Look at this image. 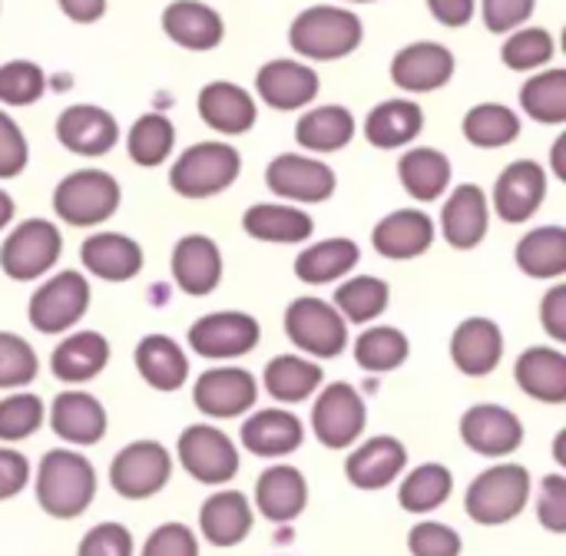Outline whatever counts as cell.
I'll use <instances>...</instances> for the list:
<instances>
[{
  "mask_svg": "<svg viewBox=\"0 0 566 556\" xmlns=\"http://www.w3.org/2000/svg\"><path fill=\"white\" fill-rule=\"evenodd\" d=\"M252 507L249 497L239 491H219L212 494L199 511V531L216 547H235L252 534Z\"/></svg>",
  "mask_w": 566,
  "mask_h": 556,
  "instance_id": "31",
  "label": "cell"
},
{
  "mask_svg": "<svg viewBox=\"0 0 566 556\" xmlns=\"http://www.w3.org/2000/svg\"><path fill=\"white\" fill-rule=\"evenodd\" d=\"M163 30L176 46L192 50V53L216 50L226 36L222 17L202 0H172L163 10Z\"/></svg>",
  "mask_w": 566,
  "mask_h": 556,
  "instance_id": "25",
  "label": "cell"
},
{
  "mask_svg": "<svg viewBox=\"0 0 566 556\" xmlns=\"http://www.w3.org/2000/svg\"><path fill=\"white\" fill-rule=\"evenodd\" d=\"M322 388V368L308 358L298 355H279L265 365V391L282 401V405H295L312 398Z\"/></svg>",
  "mask_w": 566,
  "mask_h": 556,
  "instance_id": "41",
  "label": "cell"
},
{
  "mask_svg": "<svg viewBox=\"0 0 566 556\" xmlns=\"http://www.w3.org/2000/svg\"><path fill=\"white\" fill-rule=\"evenodd\" d=\"M40 361L27 338L0 332V388H23L36 378Z\"/></svg>",
  "mask_w": 566,
  "mask_h": 556,
  "instance_id": "51",
  "label": "cell"
},
{
  "mask_svg": "<svg viewBox=\"0 0 566 556\" xmlns=\"http://www.w3.org/2000/svg\"><path fill=\"white\" fill-rule=\"evenodd\" d=\"M30 162V146L23 129L0 109V179H13L27 169Z\"/></svg>",
  "mask_w": 566,
  "mask_h": 556,
  "instance_id": "53",
  "label": "cell"
},
{
  "mask_svg": "<svg viewBox=\"0 0 566 556\" xmlns=\"http://www.w3.org/2000/svg\"><path fill=\"white\" fill-rule=\"evenodd\" d=\"M398 176H401V186L411 199L418 202H434L448 192L451 186V159L441 153V149H431V146H418V149H408L398 162Z\"/></svg>",
  "mask_w": 566,
  "mask_h": 556,
  "instance_id": "37",
  "label": "cell"
},
{
  "mask_svg": "<svg viewBox=\"0 0 566 556\" xmlns=\"http://www.w3.org/2000/svg\"><path fill=\"white\" fill-rule=\"evenodd\" d=\"M391 302V289L388 282L375 279V275H358V279H348L338 285L335 292V308L345 322H355V325H365V322H375Z\"/></svg>",
  "mask_w": 566,
  "mask_h": 556,
  "instance_id": "45",
  "label": "cell"
},
{
  "mask_svg": "<svg viewBox=\"0 0 566 556\" xmlns=\"http://www.w3.org/2000/svg\"><path fill=\"white\" fill-rule=\"evenodd\" d=\"M176 451H179V464L186 468V474L196 478L199 484L219 487L239 474V451L219 428H209V424L186 428Z\"/></svg>",
  "mask_w": 566,
  "mask_h": 556,
  "instance_id": "10",
  "label": "cell"
},
{
  "mask_svg": "<svg viewBox=\"0 0 566 556\" xmlns=\"http://www.w3.org/2000/svg\"><path fill=\"white\" fill-rule=\"evenodd\" d=\"M411 355V342L401 328H391V325H378V328H368L358 335L355 342V361L365 368V371H395L408 361Z\"/></svg>",
  "mask_w": 566,
  "mask_h": 556,
  "instance_id": "46",
  "label": "cell"
},
{
  "mask_svg": "<svg viewBox=\"0 0 566 556\" xmlns=\"http://www.w3.org/2000/svg\"><path fill=\"white\" fill-rule=\"evenodd\" d=\"M46 93L43 66L33 60H7L0 66V103L7 106H30Z\"/></svg>",
  "mask_w": 566,
  "mask_h": 556,
  "instance_id": "49",
  "label": "cell"
},
{
  "mask_svg": "<svg viewBox=\"0 0 566 556\" xmlns=\"http://www.w3.org/2000/svg\"><path fill=\"white\" fill-rule=\"evenodd\" d=\"M461 534L448 524L438 521H421L408 534V550L411 556H461Z\"/></svg>",
  "mask_w": 566,
  "mask_h": 556,
  "instance_id": "52",
  "label": "cell"
},
{
  "mask_svg": "<svg viewBox=\"0 0 566 556\" xmlns=\"http://www.w3.org/2000/svg\"><path fill=\"white\" fill-rule=\"evenodd\" d=\"M50 424H53L56 438L90 448V444L103 441V434H106V411L86 391H63V395H56V401L50 408Z\"/></svg>",
  "mask_w": 566,
  "mask_h": 556,
  "instance_id": "28",
  "label": "cell"
},
{
  "mask_svg": "<svg viewBox=\"0 0 566 556\" xmlns=\"http://www.w3.org/2000/svg\"><path fill=\"white\" fill-rule=\"evenodd\" d=\"M488 229H491V209L484 189L474 182L458 186L441 209V232L448 245L458 252H471L488 239Z\"/></svg>",
  "mask_w": 566,
  "mask_h": 556,
  "instance_id": "20",
  "label": "cell"
},
{
  "mask_svg": "<svg viewBox=\"0 0 566 556\" xmlns=\"http://www.w3.org/2000/svg\"><path fill=\"white\" fill-rule=\"evenodd\" d=\"M547 199V172L534 159L511 162L494 182V209L504 222L521 225L537 216Z\"/></svg>",
  "mask_w": 566,
  "mask_h": 556,
  "instance_id": "15",
  "label": "cell"
},
{
  "mask_svg": "<svg viewBox=\"0 0 566 556\" xmlns=\"http://www.w3.org/2000/svg\"><path fill=\"white\" fill-rule=\"evenodd\" d=\"M365 424H368V408H365L361 395L345 381L328 385L312 408L315 438L332 451L352 448L355 438H361Z\"/></svg>",
  "mask_w": 566,
  "mask_h": 556,
  "instance_id": "12",
  "label": "cell"
},
{
  "mask_svg": "<svg viewBox=\"0 0 566 556\" xmlns=\"http://www.w3.org/2000/svg\"><path fill=\"white\" fill-rule=\"evenodd\" d=\"M285 332L312 358H338L348 348V322L325 298H295L285 308Z\"/></svg>",
  "mask_w": 566,
  "mask_h": 556,
  "instance_id": "7",
  "label": "cell"
},
{
  "mask_svg": "<svg viewBox=\"0 0 566 556\" xmlns=\"http://www.w3.org/2000/svg\"><path fill=\"white\" fill-rule=\"evenodd\" d=\"M172 478V458L159 441H133L109 464V484L126 501L159 494Z\"/></svg>",
  "mask_w": 566,
  "mask_h": 556,
  "instance_id": "9",
  "label": "cell"
},
{
  "mask_svg": "<svg viewBox=\"0 0 566 556\" xmlns=\"http://www.w3.org/2000/svg\"><path fill=\"white\" fill-rule=\"evenodd\" d=\"M96 497V471L83 454L73 451H46L36 471V504L56 517H80Z\"/></svg>",
  "mask_w": 566,
  "mask_h": 556,
  "instance_id": "1",
  "label": "cell"
},
{
  "mask_svg": "<svg viewBox=\"0 0 566 556\" xmlns=\"http://www.w3.org/2000/svg\"><path fill=\"white\" fill-rule=\"evenodd\" d=\"M554 36L544 27H524L514 30L504 46H501V60L511 70H541L554 60Z\"/></svg>",
  "mask_w": 566,
  "mask_h": 556,
  "instance_id": "48",
  "label": "cell"
},
{
  "mask_svg": "<svg viewBox=\"0 0 566 556\" xmlns=\"http://www.w3.org/2000/svg\"><path fill=\"white\" fill-rule=\"evenodd\" d=\"M76 556H133V534L123 524H99L80 541Z\"/></svg>",
  "mask_w": 566,
  "mask_h": 556,
  "instance_id": "55",
  "label": "cell"
},
{
  "mask_svg": "<svg viewBox=\"0 0 566 556\" xmlns=\"http://www.w3.org/2000/svg\"><path fill=\"white\" fill-rule=\"evenodd\" d=\"M109 361V342L99 332H76L53 348L50 368L63 385H83L96 378Z\"/></svg>",
  "mask_w": 566,
  "mask_h": 556,
  "instance_id": "35",
  "label": "cell"
},
{
  "mask_svg": "<svg viewBox=\"0 0 566 556\" xmlns=\"http://www.w3.org/2000/svg\"><path fill=\"white\" fill-rule=\"evenodd\" d=\"M172 279L186 295H212L222 282V252L209 235H182L172 249Z\"/></svg>",
  "mask_w": 566,
  "mask_h": 556,
  "instance_id": "24",
  "label": "cell"
},
{
  "mask_svg": "<svg viewBox=\"0 0 566 556\" xmlns=\"http://www.w3.org/2000/svg\"><path fill=\"white\" fill-rule=\"evenodd\" d=\"M119 199H123L119 182L109 172L76 169L56 182L53 212L73 229H90V225H103L106 219H113L119 209Z\"/></svg>",
  "mask_w": 566,
  "mask_h": 556,
  "instance_id": "4",
  "label": "cell"
},
{
  "mask_svg": "<svg viewBox=\"0 0 566 556\" xmlns=\"http://www.w3.org/2000/svg\"><path fill=\"white\" fill-rule=\"evenodd\" d=\"M143 556H199V544L186 524H163L149 534Z\"/></svg>",
  "mask_w": 566,
  "mask_h": 556,
  "instance_id": "56",
  "label": "cell"
},
{
  "mask_svg": "<svg viewBox=\"0 0 566 556\" xmlns=\"http://www.w3.org/2000/svg\"><path fill=\"white\" fill-rule=\"evenodd\" d=\"M63 252V235L46 219H27L20 222L0 245V269L13 282H33L43 279Z\"/></svg>",
  "mask_w": 566,
  "mask_h": 556,
  "instance_id": "6",
  "label": "cell"
},
{
  "mask_svg": "<svg viewBox=\"0 0 566 556\" xmlns=\"http://www.w3.org/2000/svg\"><path fill=\"white\" fill-rule=\"evenodd\" d=\"M242 229H245V235H252L259 242L295 245V242H305L315 232V222H312L308 212H302V206L259 202V206L245 209Z\"/></svg>",
  "mask_w": 566,
  "mask_h": 556,
  "instance_id": "34",
  "label": "cell"
},
{
  "mask_svg": "<svg viewBox=\"0 0 566 556\" xmlns=\"http://www.w3.org/2000/svg\"><path fill=\"white\" fill-rule=\"evenodd\" d=\"M365 27L358 20V13L345 10V7H308L302 10L292 27H289V43L298 56L305 60H345L348 53H355L361 46Z\"/></svg>",
  "mask_w": 566,
  "mask_h": 556,
  "instance_id": "2",
  "label": "cell"
},
{
  "mask_svg": "<svg viewBox=\"0 0 566 556\" xmlns=\"http://www.w3.org/2000/svg\"><path fill=\"white\" fill-rule=\"evenodd\" d=\"M199 116L209 129L222 136H242L255 126L259 109L249 90L229 80H212L199 93Z\"/></svg>",
  "mask_w": 566,
  "mask_h": 556,
  "instance_id": "23",
  "label": "cell"
},
{
  "mask_svg": "<svg viewBox=\"0 0 566 556\" xmlns=\"http://www.w3.org/2000/svg\"><path fill=\"white\" fill-rule=\"evenodd\" d=\"M564 149H566V136H557V143H554V172H557L560 179H566Z\"/></svg>",
  "mask_w": 566,
  "mask_h": 556,
  "instance_id": "63",
  "label": "cell"
},
{
  "mask_svg": "<svg viewBox=\"0 0 566 556\" xmlns=\"http://www.w3.org/2000/svg\"><path fill=\"white\" fill-rule=\"evenodd\" d=\"M408 468V451L398 438H371L365 441L348 461H345V478L358 491H381L388 487L401 471Z\"/></svg>",
  "mask_w": 566,
  "mask_h": 556,
  "instance_id": "27",
  "label": "cell"
},
{
  "mask_svg": "<svg viewBox=\"0 0 566 556\" xmlns=\"http://www.w3.org/2000/svg\"><path fill=\"white\" fill-rule=\"evenodd\" d=\"M541 322H544V328H547V335L554 342H566V285H554L544 295Z\"/></svg>",
  "mask_w": 566,
  "mask_h": 556,
  "instance_id": "59",
  "label": "cell"
},
{
  "mask_svg": "<svg viewBox=\"0 0 566 556\" xmlns=\"http://www.w3.org/2000/svg\"><path fill=\"white\" fill-rule=\"evenodd\" d=\"M451 491H454V478L444 464H421L405 478L398 491V504L408 514H431L441 504H448Z\"/></svg>",
  "mask_w": 566,
  "mask_h": 556,
  "instance_id": "43",
  "label": "cell"
},
{
  "mask_svg": "<svg viewBox=\"0 0 566 556\" xmlns=\"http://www.w3.org/2000/svg\"><path fill=\"white\" fill-rule=\"evenodd\" d=\"M305 428L292 411H259L242 424V448L255 458H285L298 451Z\"/></svg>",
  "mask_w": 566,
  "mask_h": 556,
  "instance_id": "30",
  "label": "cell"
},
{
  "mask_svg": "<svg viewBox=\"0 0 566 556\" xmlns=\"http://www.w3.org/2000/svg\"><path fill=\"white\" fill-rule=\"evenodd\" d=\"M176 146V126L163 113H146L129 126L126 136V153L136 166H163Z\"/></svg>",
  "mask_w": 566,
  "mask_h": 556,
  "instance_id": "44",
  "label": "cell"
},
{
  "mask_svg": "<svg viewBox=\"0 0 566 556\" xmlns=\"http://www.w3.org/2000/svg\"><path fill=\"white\" fill-rule=\"evenodd\" d=\"M30 481V461L20 451L0 448V501L17 497Z\"/></svg>",
  "mask_w": 566,
  "mask_h": 556,
  "instance_id": "58",
  "label": "cell"
},
{
  "mask_svg": "<svg viewBox=\"0 0 566 556\" xmlns=\"http://www.w3.org/2000/svg\"><path fill=\"white\" fill-rule=\"evenodd\" d=\"M454 66H458V60L444 43L418 40V43H408L395 53L391 80L405 93H434V90L451 83Z\"/></svg>",
  "mask_w": 566,
  "mask_h": 556,
  "instance_id": "14",
  "label": "cell"
},
{
  "mask_svg": "<svg viewBox=\"0 0 566 556\" xmlns=\"http://www.w3.org/2000/svg\"><path fill=\"white\" fill-rule=\"evenodd\" d=\"M259 398V385L245 368H209L196 378L192 401L209 418H239L245 415Z\"/></svg>",
  "mask_w": 566,
  "mask_h": 556,
  "instance_id": "16",
  "label": "cell"
},
{
  "mask_svg": "<svg viewBox=\"0 0 566 556\" xmlns=\"http://www.w3.org/2000/svg\"><path fill=\"white\" fill-rule=\"evenodd\" d=\"M13 212H17V206H13V199L0 189V229H7L10 225V219H13Z\"/></svg>",
  "mask_w": 566,
  "mask_h": 556,
  "instance_id": "62",
  "label": "cell"
},
{
  "mask_svg": "<svg viewBox=\"0 0 566 556\" xmlns=\"http://www.w3.org/2000/svg\"><path fill=\"white\" fill-rule=\"evenodd\" d=\"M83 269L103 282H129L143 272V245L123 232H96L80 245Z\"/></svg>",
  "mask_w": 566,
  "mask_h": 556,
  "instance_id": "26",
  "label": "cell"
},
{
  "mask_svg": "<svg viewBox=\"0 0 566 556\" xmlns=\"http://www.w3.org/2000/svg\"><path fill=\"white\" fill-rule=\"evenodd\" d=\"M352 3H375V0H352Z\"/></svg>",
  "mask_w": 566,
  "mask_h": 556,
  "instance_id": "64",
  "label": "cell"
},
{
  "mask_svg": "<svg viewBox=\"0 0 566 556\" xmlns=\"http://www.w3.org/2000/svg\"><path fill=\"white\" fill-rule=\"evenodd\" d=\"M318 90H322L318 73L302 60H269L255 73V93L262 96V103H269L279 113L308 106L318 96Z\"/></svg>",
  "mask_w": 566,
  "mask_h": 556,
  "instance_id": "17",
  "label": "cell"
},
{
  "mask_svg": "<svg viewBox=\"0 0 566 556\" xmlns=\"http://www.w3.org/2000/svg\"><path fill=\"white\" fill-rule=\"evenodd\" d=\"M517 265L531 279H560L566 272V229L564 225H541L531 229L514 252Z\"/></svg>",
  "mask_w": 566,
  "mask_h": 556,
  "instance_id": "40",
  "label": "cell"
},
{
  "mask_svg": "<svg viewBox=\"0 0 566 556\" xmlns=\"http://www.w3.org/2000/svg\"><path fill=\"white\" fill-rule=\"evenodd\" d=\"M451 358H454L458 371L468 378L491 375L504 358V335H501L497 322L481 318V315L464 318L451 335Z\"/></svg>",
  "mask_w": 566,
  "mask_h": 556,
  "instance_id": "22",
  "label": "cell"
},
{
  "mask_svg": "<svg viewBox=\"0 0 566 556\" xmlns=\"http://www.w3.org/2000/svg\"><path fill=\"white\" fill-rule=\"evenodd\" d=\"M424 129V109L415 99H385L365 116V139L375 149H401Z\"/></svg>",
  "mask_w": 566,
  "mask_h": 556,
  "instance_id": "32",
  "label": "cell"
},
{
  "mask_svg": "<svg viewBox=\"0 0 566 556\" xmlns=\"http://www.w3.org/2000/svg\"><path fill=\"white\" fill-rule=\"evenodd\" d=\"M90 308V282L66 269L46 279L33 295H30V325L43 335H63L70 332Z\"/></svg>",
  "mask_w": 566,
  "mask_h": 556,
  "instance_id": "8",
  "label": "cell"
},
{
  "mask_svg": "<svg viewBox=\"0 0 566 556\" xmlns=\"http://www.w3.org/2000/svg\"><path fill=\"white\" fill-rule=\"evenodd\" d=\"M478 0H428V10L444 27H468L474 17Z\"/></svg>",
  "mask_w": 566,
  "mask_h": 556,
  "instance_id": "60",
  "label": "cell"
},
{
  "mask_svg": "<svg viewBox=\"0 0 566 556\" xmlns=\"http://www.w3.org/2000/svg\"><path fill=\"white\" fill-rule=\"evenodd\" d=\"M295 139L312 153H338L355 139V116L338 103L315 106L295 123Z\"/></svg>",
  "mask_w": 566,
  "mask_h": 556,
  "instance_id": "38",
  "label": "cell"
},
{
  "mask_svg": "<svg viewBox=\"0 0 566 556\" xmlns=\"http://www.w3.org/2000/svg\"><path fill=\"white\" fill-rule=\"evenodd\" d=\"M56 139L76 156H106L119 143V126L109 109L73 103L56 116Z\"/></svg>",
  "mask_w": 566,
  "mask_h": 556,
  "instance_id": "18",
  "label": "cell"
},
{
  "mask_svg": "<svg viewBox=\"0 0 566 556\" xmlns=\"http://www.w3.org/2000/svg\"><path fill=\"white\" fill-rule=\"evenodd\" d=\"M305 504H308V484L302 471L289 464H275L262 471L255 484V507L262 517H269L272 524H289L305 511Z\"/></svg>",
  "mask_w": 566,
  "mask_h": 556,
  "instance_id": "29",
  "label": "cell"
},
{
  "mask_svg": "<svg viewBox=\"0 0 566 556\" xmlns=\"http://www.w3.org/2000/svg\"><path fill=\"white\" fill-rule=\"evenodd\" d=\"M73 23H96L106 13V0H56Z\"/></svg>",
  "mask_w": 566,
  "mask_h": 556,
  "instance_id": "61",
  "label": "cell"
},
{
  "mask_svg": "<svg viewBox=\"0 0 566 556\" xmlns=\"http://www.w3.org/2000/svg\"><path fill=\"white\" fill-rule=\"evenodd\" d=\"M265 186L279 199H292L302 206V202L332 199L338 179H335V169L322 159H312L302 153H282L265 166Z\"/></svg>",
  "mask_w": 566,
  "mask_h": 556,
  "instance_id": "13",
  "label": "cell"
},
{
  "mask_svg": "<svg viewBox=\"0 0 566 556\" xmlns=\"http://www.w3.org/2000/svg\"><path fill=\"white\" fill-rule=\"evenodd\" d=\"M521 106L537 123H566V70H544L531 76L521 90Z\"/></svg>",
  "mask_w": 566,
  "mask_h": 556,
  "instance_id": "47",
  "label": "cell"
},
{
  "mask_svg": "<svg viewBox=\"0 0 566 556\" xmlns=\"http://www.w3.org/2000/svg\"><path fill=\"white\" fill-rule=\"evenodd\" d=\"M136 368L156 391H179L189 378V358L166 335H146L136 345Z\"/></svg>",
  "mask_w": 566,
  "mask_h": 556,
  "instance_id": "36",
  "label": "cell"
},
{
  "mask_svg": "<svg viewBox=\"0 0 566 556\" xmlns=\"http://www.w3.org/2000/svg\"><path fill=\"white\" fill-rule=\"evenodd\" d=\"M464 139L481 149H501L521 136V116L504 106V103H478L468 109L464 123Z\"/></svg>",
  "mask_w": 566,
  "mask_h": 556,
  "instance_id": "42",
  "label": "cell"
},
{
  "mask_svg": "<svg viewBox=\"0 0 566 556\" xmlns=\"http://www.w3.org/2000/svg\"><path fill=\"white\" fill-rule=\"evenodd\" d=\"M259 338H262V328L245 312H212L192 322L189 328V348L209 361L242 358L259 345Z\"/></svg>",
  "mask_w": 566,
  "mask_h": 556,
  "instance_id": "11",
  "label": "cell"
},
{
  "mask_svg": "<svg viewBox=\"0 0 566 556\" xmlns=\"http://www.w3.org/2000/svg\"><path fill=\"white\" fill-rule=\"evenodd\" d=\"M537 521H541L551 534H564L566 531V478L564 474H551V478H544V481H541Z\"/></svg>",
  "mask_w": 566,
  "mask_h": 556,
  "instance_id": "57",
  "label": "cell"
},
{
  "mask_svg": "<svg viewBox=\"0 0 566 556\" xmlns=\"http://www.w3.org/2000/svg\"><path fill=\"white\" fill-rule=\"evenodd\" d=\"M43 424V401L30 391H17L0 401V441L13 444L36 434Z\"/></svg>",
  "mask_w": 566,
  "mask_h": 556,
  "instance_id": "50",
  "label": "cell"
},
{
  "mask_svg": "<svg viewBox=\"0 0 566 556\" xmlns=\"http://www.w3.org/2000/svg\"><path fill=\"white\" fill-rule=\"evenodd\" d=\"M517 385L524 395L544 405H564L566 401V355L557 348H527L517 358Z\"/></svg>",
  "mask_w": 566,
  "mask_h": 556,
  "instance_id": "33",
  "label": "cell"
},
{
  "mask_svg": "<svg viewBox=\"0 0 566 556\" xmlns=\"http://www.w3.org/2000/svg\"><path fill=\"white\" fill-rule=\"evenodd\" d=\"M361 262V249L352 239H325L308 245L298 259H295V275L308 285H328L345 279L348 272H355V265Z\"/></svg>",
  "mask_w": 566,
  "mask_h": 556,
  "instance_id": "39",
  "label": "cell"
},
{
  "mask_svg": "<svg viewBox=\"0 0 566 556\" xmlns=\"http://www.w3.org/2000/svg\"><path fill=\"white\" fill-rule=\"evenodd\" d=\"M371 245L391 262L418 259L434 245V219L421 209H395L375 225Z\"/></svg>",
  "mask_w": 566,
  "mask_h": 556,
  "instance_id": "21",
  "label": "cell"
},
{
  "mask_svg": "<svg viewBox=\"0 0 566 556\" xmlns=\"http://www.w3.org/2000/svg\"><path fill=\"white\" fill-rule=\"evenodd\" d=\"M531 497V474L521 464H497L488 468L464 497L468 517L481 527H501L511 524Z\"/></svg>",
  "mask_w": 566,
  "mask_h": 556,
  "instance_id": "5",
  "label": "cell"
},
{
  "mask_svg": "<svg viewBox=\"0 0 566 556\" xmlns=\"http://www.w3.org/2000/svg\"><path fill=\"white\" fill-rule=\"evenodd\" d=\"M461 438L484 458H507L524 444V424L501 405H474L461 418Z\"/></svg>",
  "mask_w": 566,
  "mask_h": 556,
  "instance_id": "19",
  "label": "cell"
},
{
  "mask_svg": "<svg viewBox=\"0 0 566 556\" xmlns=\"http://www.w3.org/2000/svg\"><path fill=\"white\" fill-rule=\"evenodd\" d=\"M537 0H481V17L491 33H514L531 20Z\"/></svg>",
  "mask_w": 566,
  "mask_h": 556,
  "instance_id": "54",
  "label": "cell"
},
{
  "mask_svg": "<svg viewBox=\"0 0 566 556\" xmlns=\"http://www.w3.org/2000/svg\"><path fill=\"white\" fill-rule=\"evenodd\" d=\"M242 172V156L229 143H196L169 169V186L182 199H212Z\"/></svg>",
  "mask_w": 566,
  "mask_h": 556,
  "instance_id": "3",
  "label": "cell"
}]
</instances>
